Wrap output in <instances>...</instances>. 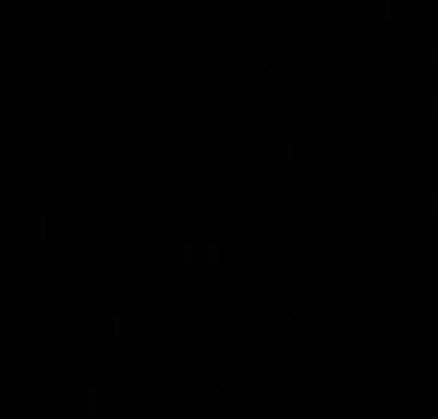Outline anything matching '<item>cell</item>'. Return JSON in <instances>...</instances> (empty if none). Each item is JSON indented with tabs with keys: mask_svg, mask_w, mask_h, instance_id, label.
Returning a JSON list of instances; mask_svg holds the SVG:
<instances>
[{
	"mask_svg": "<svg viewBox=\"0 0 438 419\" xmlns=\"http://www.w3.org/2000/svg\"><path fill=\"white\" fill-rule=\"evenodd\" d=\"M169 69H265L269 73V50L265 47H173Z\"/></svg>",
	"mask_w": 438,
	"mask_h": 419,
	"instance_id": "6da1fadb",
	"label": "cell"
},
{
	"mask_svg": "<svg viewBox=\"0 0 438 419\" xmlns=\"http://www.w3.org/2000/svg\"><path fill=\"white\" fill-rule=\"evenodd\" d=\"M273 119H292V100L273 93H243V139L265 143Z\"/></svg>",
	"mask_w": 438,
	"mask_h": 419,
	"instance_id": "7a4b0ae2",
	"label": "cell"
},
{
	"mask_svg": "<svg viewBox=\"0 0 438 419\" xmlns=\"http://www.w3.org/2000/svg\"><path fill=\"white\" fill-rule=\"evenodd\" d=\"M346 93H411L415 88V73H404V69H361V73H346L342 77Z\"/></svg>",
	"mask_w": 438,
	"mask_h": 419,
	"instance_id": "3957f363",
	"label": "cell"
},
{
	"mask_svg": "<svg viewBox=\"0 0 438 419\" xmlns=\"http://www.w3.org/2000/svg\"><path fill=\"white\" fill-rule=\"evenodd\" d=\"M77 215H116L119 212V173L116 169H97V189L73 196Z\"/></svg>",
	"mask_w": 438,
	"mask_h": 419,
	"instance_id": "277c9868",
	"label": "cell"
},
{
	"mask_svg": "<svg viewBox=\"0 0 438 419\" xmlns=\"http://www.w3.org/2000/svg\"><path fill=\"white\" fill-rule=\"evenodd\" d=\"M365 47H415V20H369Z\"/></svg>",
	"mask_w": 438,
	"mask_h": 419,
	"instance_id": "5b68a950",
	"label": "cell"
},
{
	"mask_svg": "<svg viewBox=\"0 0 438 419\" xmlns=\"http://www.w3.org/2000/svg\"><path fill=\"white\" fill-rule=\"evenodd\" d=\"M119 262L123 265L146 262V219L143 215H123L119 219Z\"/></svg>",
	"mask_w": 438,
	"mask_h": 419,
	"instance_id": "8992f818",
	"label": "cell"
},
{
	"mask_svg": "<svg viewBox=\"0 0 438 419\" xmlns=\"http://www.w3.org/2000/svg\"><path fill=\"white\" fill-rule=\"evenodd\" d=\"M319 88V69H269V93L289 97L292 93H315Z\"/></svg>",
	"mask_w": 438,
	"mask_h": 419,
	"instance_id": "52a82bcc",
	"label": "cell"
},
{
	"mask_svg": "<svg viewBox=\"0 0 438 419\" xmlns=\"http://www.w3.org/2000/svg\"><path fill=\"white\" fill-rule=\"evenodd\" d=\"M47 88L50 93H73V47L47 50Z\"/></svg>",
	"mask_w": 438,
	"mask_h": 419,
	"instance_id": "ba28073f",
	"label": "cell"
},
{
	"mask_svg": "<svg viewBox=\"0 0 438 419\" xmlns=\"http://www.w3.org/2000/svg\"><path fill=\"white\" fill-rule=\"evenodd\" d=\"M146 215H196V193H146Z\"/></svg>",
	"mask_w": 438,
	"mask_h": 419,
	"instance_id": "9c48e42d",
	"label": "cell"
},
{
	"mask_svg": "<svg viewBox=\"0 0 438 419\" xmlns=\"http://www.w3.org/2000/svg\"><path fill=\"white\" fill-rule=\"evenodd\" d=\"M392 69H404V73L438 69V47H396L392 50Z\"/></svg>",
	"mask_w": 438,
	"mask_h": 419,
	"instance_id": "30bf717a",
	"label": "cell"
},
{
	"mask_svg": "<svg viewBox=\"0 0 438 419\" xmlns=\"http://www.w3.org/2000/svg\"><path fill=\"white\" fill-rule=\"evenodd\" d=\"M97 69H119V23H97Z\"/></svg>",
	"mask_w": 438,
	"mask_h": 419,
	"instance_id": "8fae6325",
	"label": "cell"
},
{
	"mask_svg": "<svg viewBox=\"0 0 438 419\" xmlns=\"http://www.w3.org/2000/svg\"><path fill=\"white\" fill-rule=\"evenodd\" d=\"M265 235H269V227L250 224L246 215H223L219 219V239L223 243H265Z\"/></svg>",
	"mask_w": 438,
	"mask_h": 419,
	"instance_id": "7c38bea8",
	"label": "cell"
},
{
	"mask_svg": "<svg viewBox=\"0 0 438 419\" xmlns=\"http://www.w3.org/2000/svg\"><path fill=\"white\" fill-rule=\"evenodd\" d=\"M77 143H119V119H73Z\"/></svg>",
	"mask_w": 438,
	"mask_h": 419,
	"instance_id": "4fadbf2b",
	"label": "cell"
},
{
	"mask_svg": "<svg viewBox=\"0 0 438 419\" xmlns=\"http://www.w3.org/2000/svg\"><path fill=\"white\" fill-rule=\"evenodd\" d=\"M243 215L258 227H269V196L265 193H243Z\"/></svg>",
	"mask_w": 438,
	"mask_h": 419,
	"instance_id": "5bb4252c",
	"label": "cell"
},
{
	"mask_svg": "<svg viewBox=\"0 0 438 419\" xmlns=\"http://www.w3.org/2000/svg\"><path fill=\"white\" fill-rule=\"evenodd\" d=\"M119 169H146V143H119Z\"/></svg>",
	"mask_w": 438,
	"mask_h": 419,
	"instance_id": "9a60e30c",
	"label": "cell"
},
{
	"mask_svg": "<svg viewBox=\"0 0 438 419\" xmlns=\"http://www.w3.org/2000/svg\"><path fill=\"white\" fill-rule=\"evenodd\" d=\"M47 166L50 169H73V147H69V143H47Z\"/></svg>",
	"mask_w": 438,
	"mask_h": 419,
	"instance_id": "2e32d148",
	"label": "cell"
},
{
	"mask_svg": "<svg viewBox=\"0 0 438 419\" xmlns=\"http://www.w3.org/2000/svg\"><path fill=\"white\" fill-rule=\"evenodd\" d=\"M143 88H146V69L138 66L119 69V93H143Z\"/></svg>",
	"mask_w": 438,
	"mask_h": 419,
	"instance_id": "e0dca14e",
	"label": "cell"
},
{
	"mask_svg": "<svg viewBox=\"0 0 438 419\" xmlns=\"http://www.w3.org/2000/svg\"><path fill=\"white\" fill-rule=\"evenodd\" d=\"M146 47H169V20H146Z\"/></svg>",
	"mask_w": 438,
	"mask_h": 419,
	"instance_id": "ac0fdd59",
	"label": "cell"
},
{
	"mask_svg": "<svg viewBox=\"0 0 438 419\" xmlns=\"http://www.w3.org/2000/svg\"><path fill=\"white\" fill-rule=\"evenodd\" d=\"M365 69V47H342V77Z\"/></svg>",
	"mask_w": 438,
	"mask_h": 419,
	"instance_id": "d6986e66",
	"label": "cell"
},
{
	"mask_svg": "<svg viewBox=\"0 0 438 419\" xmlns=\"http://www.w3.org/2000/svg\"><path fill=\"white\" fill-rule=\"evenodd\" d=\"M0 47H23V23L0 20Z\"/></svg>",
	"mask_w": 438,
	"mask_h": 419,
	"instance_id": "ffe728a7",
	"label": "cell"
},
{
	"mask_svg": "<svg viewBox=\"0 0 438 419\" xmlns=\"http://www.w3.org/2000/svg\"><path fill=\"white\" fill-rule=\"evenodd\" d=\"M20 116H23L20 93H0V119H20Z\"/></svg>",
	"mask_w": 438,
	"mask_h": 419,
	"instance_id": "44dd1931",
	"label": "cell"
},
{
	"mask_svg": "<svg viewBox=\"0 0 438 419\" xmlns=\"http://www.w3.org/2000/svg\"><path fill=\"white\" fill-rule=\"evenodd\" d=\"M219 166L223 169L243 166V143H219Z\"/></svg>",
	"mask_w": 438,
	"mask_h": 419,
	"instance_id": "7402d4cb",
	"label": "cell"
},
{
	"mask_svg": "<svg viewBox=\"0 0 438 419\" xmlns=\"http://www.w3.org/2000/svg\"><path fill=\"white\" fill-rule=\"evenodd\" d=\"M169 116V93H150L146 97V119H166Z\"/></svg>",
	"mask_w": 438,
	"mask_h": 419,
	"instance_id": "603a6c76",
	"label": "cell"
},
{
	"mask_svg": "<svg viewBox=\"0 0 438 419\" xmlns=\"http://www.w3.org/2000/svg\"><path fill=\"white\" fill-rule=\"evenodd\" d=\"M319 139L323 143H342V123L339 119H319Z\"/></svg>",
	"mask_w": 438,
	"mask_h": 419,
	"instance_id": "cb8c5ba5",
	"label": "cell"
},
{
	"mask_svg": "<svg viewBox=\"0 0 438 419\" xmlns=\"http://www.w3.org/2000/svg\"><path fill=\"white\" fill-rule=\"evenodd\" d=\"M243 88V73L239 69H223L219 73V93H239Z\"/></svg>",
	"mask_w": 438,
	"mask_h": 419,
	"instance_id": "d4e9b609",
	"label": "cell"
},
{
	"mask_svg": "<svg viewBox=\"0 0 438 419\" xmlns=\"http://www.w3.org/2000/svg\"><path fill=\"white\" fill-rule=\"evenodd\" d=\"M269 262L273 265H289L292 262V246L289 243H273L269 246Z\"/></svg>",
	"mask_w": 438,
	"mask_h": 419,
	"instance_id": "484cf974",
	"label": "cell"
},
{
	"mask_svg": "<svg viewBox=\"0 0 438 419\" xmlns=\"http://www.w3.org/2000/svg\"><path fill=\"white\" fill-rule=\"evenodd\" d=\"M342 262H350V265L365 262V246H361V243H346V246H342Z\"/></svg>",
	"mask_w": 438,
	"mask_h": 419,
	"instance_id": "4316f807",
	"label": "cell"
},
{
	"mask_svg": "<svg viewBox=\"0 0 438 419\" xmlns=\"http://www.w3.org/2000/svg\"><path fill=\"white\" fill-rule=\"evenodd\" d=\"M219 16L223 20H239L243 16V0H219Z\"/></svg>",
	"mask_w": 438,
	"mask_h": 419,
	"instance_id": "83f0119b",
	"label": "cell"
},
{
	"mask_svg": "<svg viewBox=\"0 0 438 419\" xmlns=\"http://www.w3.org/2000/svg\"><path fill=\"white\" fill-rule=\"evenodd\" d=\"M292 154H296L292 143H281V147H277V169H292Z\"/></svg>",
	"mask_w": 438,
	"mask_h": 419,
	"instance_id": "f1b7e54d",
	"label": "cell"
},
{
	"mask_svg": "<svg viewBox=\"0 0 438 419\" xmlns=\"http://www.w3.org/2000/svg\"><path fill=\"white\" fill-rule=\"evenodd\" d=\"M73 281H77V289H93V281H97V270H88V265H81V270L73 273Z\"/></svg>",
	"mask_w": 438,
	"mask_h": 419,
	"instance_id": "f546056e",
	"label": "cell"
},
{
	"mask_svg": "<svg viewBox=\"0 0 438 419\" xmlns=\"http://www.w3.org/2000/svg\"><path fill=\"white\" fill-rule=\"evenodd\" d=\"M219 281H223V289H239V281H243V270H219Z\"/></svg>",
	"mask_w": 438,
	"mask_h": 419,
	"instance_id": "4dcf8cb0",
	"label": "cell"
},
{
	"mask_svg": "<svg viewBox=\"0 0 438 419\" xmlns=\"http://www.w3.org/2000/svg\"><path fill=\"white\" fill-rule=\"evenodd\" d=\"M31 239H35V243L47 239V215H35V219H31Z\"/></svg>",
	"mask_w": 438,
	"mask_h": 419,
	"instance_id": "1f68e13d",
	"label": "cell"
},
{
	"mask_svg": "<svg viewBox=\"0 0 438 419\" xmlns=\"http://www.w3.org/2000/svg\"><path fill=\"white\" fill-rule=\"evenodd\" d=\"M373 20H392V0H377V16Z\"/></svg>",
	"mask_w": 438,
	"mask_h": 419,
	"instance_id": "d6a6232c",
	"label": "cell"
},
{
	"mask_svg": "<svg viewBox=\"0 0 438 419\" xmlns=\"http://www.w3.org/2000/svg\"><path fill=\"white\" fill-rule=\"evenodd\" d=\"M181 262H185V265H193V262H196V246H193V243L181 246Z\"/></svg>",
	"mask_w": 438,
	"mask_h": 419,
	"instance_id": "836d02e7",
	"label": "cell"
},
{
	"mask_svg": "<svg viewBox=\"0 0 438 419\" xmlns=\"http://www.w3.org/2000/svg\"><path fill=\"white\" fill-rule=\"evenodd\" d=\"M204 262L219 265V246H215V243H208V246H204Z\"/></svg>",
	"mask_w": 438,
	"mask_h": 419,
	"instance_id": "e575fe53",
	"label": "cell"
},
{
	"mask_svg": "<svg viewBox=\"0 0 438 419\" xmlns=\"http://www.w3.org/2000/svg\"><path fill=\"white\" fill-rule=\"evenodd\" d=\"M173 354L177 358H193V346L188 342H173Z\"/></svg>",
	"mask_w": 438,
	"mask_h": 419,
	"instance_id": "d590c367",
	"label": "cell"
},
{
	"mask_svg": "<svg viewBox=\"0 0 438 419\" xmlns=\"http://www.w3.org/2000/svg\"><path fill=\"white\" fill-rule=\"evenodd\" d=\"M427 116L438 119V93H430V97H427Z\"/></svg>",
	"mask_w": 438,
	"mask_h": 419,
	"instance_id": "8d00e7d4",
	"label": "cell"
},
{
	"mask_svg": "<svg viewBox=\"0 0 438 419\" xmlns=\"http://www.w3.org/2000/svg\"><path fill=\"white\" fill-rule=\"evenodd\" d=\"M0 358H16V342H4V346H0Z\"/></svg>",
	"mask_w": 438,
	"mask_h": 419,
	"instance_id": "74e56055",
	"label": "cell"
},
{
	"mask_svg": "<svg viewBox=\"0 0 438 419\" xmlns=\"http://www.w3.org/2000/svg\"><path fill=\"white\" fill-rule=\"evenodd\" d=\"M427 212H430V215H438V193H430V196H427Z\"/></svg>",
	"mask_w": 438,
	"mask_h": 419,
	"instance_id": "f35d334b",
	"label": "cell"
}]
</instances>
